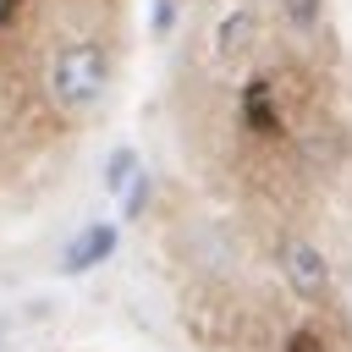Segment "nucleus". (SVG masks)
<instances>
[{
  "mask_svg": "<svg viewBox=\"0 0 352 352\" xmlns=\"http://www.w3.org/2000/svg\"><path fill=\"white\" fill-rule=\"evenodd\" d=\"M110 77H116V55L99 33H72L50 50V66H44V94L60 116H88L104 104L110 94Z\"/></svg>",
  "mask_w": 352,
  "mask_h": 352,
  "instance_id": "1",
  "label": "nucleus"
},
{
  "mask_svg": "<svg viewBox=\"0 0 352 352\" xmlns=\"http://www.w3.org/2000/svg\"><path fill=\"white\" fill-rule=\"evenodd\" d=\"M280 16H286L297 33H314V28H319V0H280Z\"/></svg>",
  "mask_w": 352,
  "mask_h": 352,
  "instance_id": "7",
  "label": "nucleus"
},
{
  "mask_svg": "<svg viewBox=\"0 0 352 352\" xmlns=\"http://www.w3.org/2000/svg\"><path fill=\"white\" fill-rule=\"evenodd\" d=\"M116 242H121V231H116L110 220L82 226V231L60 248V275H88V270H99V264L116 253Z\"/></svg>",
  "mask_w": 352,
  "mask_h": 352,
  "instance_id": "3",
  "label": "nucleus"
},
{
  "mask_svg": "<svg viewBox=\"0 0 352 352\" xmlns=\"http://www.w3.org/2000/svg\"><path fill=\"white\" fill-rule=\"evenodd\" d=\"M280 275H286V286H292L297 297H308V302L330 297V258H324L308 236H286V242H280Z\"/></svg>",
  "mask_w": 352,
  "mask_h": 352,
  "instance_id": "2",
  "label": "nucleus"
},
{
  "mask_svg": "<svg viewBox=\"0 0 352 352\" xmlns=\"http://www.w3.org/2000/svg\"><path fill=\"white\" fill-rule=\"evenodd\" d=\"M253 44H258V11L253 6H236L214 22V55L220 60H242Z\"/></svg>",
  "mask_w": 352,
  "mask_h": 352,
  "instance_id": "4",
  "label": "nucleus"
},
{
  "mask_svg": "<svg viewBox=\"0 0 352 352\" xmlns=\"http://www.w3.org/2000/svg\"><path fill=\"white\" fill-rule=\"evenodd\" d=\"M143 204H148V170H138V176L121 187V220H138Z\"/></svg>",
  "mask_w": 352,
  "mask_h": 352,
  "instance_id": "6",
  "label": "nucleus"
},
{
  "mask_svg": "<svg viewBox=\"0 0 352 352\" xmlns=\"http://www.w3.org/2000/svg\"><path fill=\"white\" fill-rule=\"evenodd\" d=\"M0 341H6V324H0Z\"/></svg>",
  "mask_w": 352,
  "mask_h": 352,
  "instance_id": "8",
  "label": "nucleus"
},
{
  "mask_svg": "<svg viewBox=\"0 0 352 352\" xmlns=\"http://www.w3.org/2000/svg\"><path fill=\"white\" fill-rule=\"evenodd\" d=\"M138 170H143V165H138V148H132V143H116V148L104 154V192L121 198V187H126Z\"/></svg>",
  "mask_w": 352,
  "mask_h": 352,
  "instance_id": "5",
  "label": "nucleus"
}]
</instances>
